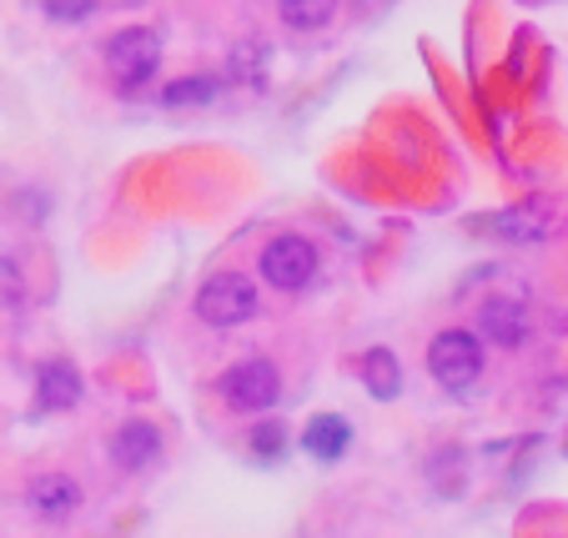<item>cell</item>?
Returning <instances> with one entry per match:
<instances>
[{
  "label": "cell",
  "mask_w": 568,
  "mask_h": 538,
  "mask_svg": "<svg viewBox=\"0 0 568 538\" xmlns=\"http://www.w3.org/2000/svg\"><path fill=\"white\" fill-rule=\"evenodd\" d=\"M216 393H222V403L232 413H267V408H277V398H282V373L267 357H247V363L226 367Z\"/></svg>",
  "instance_id": "1"
},
{
  "label": "cell",
  "mask_w": 568,
  "mask_h": 538,
  "mask_svg": "<svg viewBox=\"0 0 568 538\" xmlns=\"http://www.w3.org/2000/svg\"><path fill=\"white\" fill-rule=\"evenodd\" d=\"M106 65L121 91H141L161 65V35L151 26H126L106 41Z\"/></svg>",
  "instance_id": "2"
},
{
  "label": "cell",
  "mask_w": 568,
  "mask_h": 538,
  "mask_svg": "<svg viewBox=\"0 0 568 538\" xmlns=\"http://www.w3.org/2000/svg\"><path fill=\"white\" fill-rule=\"evenodd\" d=\"M196 317L206 327H236L257 317V287H252L242 272H216V277L202 282L196 292Z\"/></svg>",
  "instance_id": "3"
},
{
  "label": "cell",
  "mask_w": 568,
  "mask_h": 538,
  "mask_svg": "<svg viewBox=\"0 0 568 538\" xmlns=\"http://www.w3.org/2000/svg\"><path fill=\"white\" fill-rule=\"evenodd\" d=\"M428 373L438 377L448 393L473 388L483 373V343L473 333H463V327H448V333H438L428 343Z\"/></svg>",
  "instance_id": "4"
},
{
  "label": "cell",
  "mask_w": 568,
  "mask_h": 538,
  "mask_svg": "<svg viewBox=\"0 0 568 538\" xmlns=\"http://www.w3.org/2000/svg\"><path fill=\"white\" fill-rule=\"evenodd\" d=\"M262 277L277 292H302L312 277H317V247L307 237H272L262 247Z\"/></svg>",
  "instance_id": "5"
},
{
  "label": "cell",
  "mask_w": 568,
  "mask_h": 538,
  "mask_svg": "<svg viewBox=\"0 0 568 538\" xmlns=\"http://www.w3.org/2000/svg\"><path fill=\"white\" fill-rule=\"evenodd\" d=\"M161 458V428L146 418H126L116 433H111V464L126 468V474H141Z\"/></svg>",
  "instance_id": "6"
},
{
  "label": "cell",
  "mask_w": 568,
  "mask_h": 538,
  "mask_svg": "<svg viewBox=\"0 0 568 538\" xmlns=\"http://www.w3.org/2000/svg\"><path fill=\"white\" fill-rule=\"evenodd\" d=\"M26 504H31V514L45 518V524L71 518L75 508H81V484H75L71 474H41V478H31V488H26Z\"/></svg>",
  "instance_id": "7"
},
{
  "label": "cell",
  "mask_w": 568,
  "mask_h": 538,
  "mask_svg": "<svg viewBox=\"0 0 568 538\" xmlns=\"http://www.w3.org/2000/svg\"><path fill=\"white\" fill-rule=\"evenodd\" d=\"M75 403H81V373H75V363H65V357L41 363V373H36V408L71 413Z\"/></svg>",
  "instance_id": "8"
},
{
  "label": "cell",
  "mask_w": 568,
  "mask_h": 538,
  "mask_svg": "<svg viewBox=\"0 0 568 538\" xmlns=\"http://www.w3.org/2000/svg\"><path fill=\"white\" fill-rule=\"evenodd\" d=\"M478 327L488 333V343L498 347H524L528 343V313L518 297H488L478 313Z\"/></svg>",
  "instance_id": "9"
},
{
  "label": "cell",
  "mask_w": 568,
  "mask_h": 538,
  "mask_svg": "<svg viewBox=\"0 0 568 538\" xmlns=\"http://www.w3.org/2000/svg\"><path fill=\"white\" fill-rule=\"evenodd\" d=\"M347 443H353V428H347V418H337V413H317V418L307 423V433H302V448H307L317 464H337L347 453Z\"/></svg>",
  "instance_id": "10"
},
{
  "label": "cell",
  "mask_w": 568,
  "mask_h": 538,
  "mask_svg": "<svg viewBox=\"0 0 568 538\" xmlns=\"http://www.w3.org/2000/svg\"><path fill=\"white\" fill-rule=\"evenodd\" d=\"M363 383L373 398H397V388H403V377H397V357L387 353V347H373V353L363 357Z\"/></svg>",
  "instance_id": "11"
},
{
  "label": "cell",
  "mask_w": 568,
  "mask_h": 538,
  "mask_svg": "<svg viewBox=\"0 0 568 538\" xmlns=\"http://www.w3.org/2000/svg\"><path fill=\"white\" fill-rule=\"evenodd\" d=\"M494 232L498 237H514V242H534L548 232V212L544 206H514V212L494 216Z\"/></svg>",
  "instance_id": "12"
},
{
  "label": "cell",
  "mask_w": 568,
  "mask_h": 538,
  "mask_svg": "<svg viewBox=\"0 0 568 538\" xmlns=\"http://www.w3.org/2000/svg\"><path fill=\"white\" fill-rule=\"evenodd\" d=\"M277 11L292 31H322V26L333 21L337 0H277Z\"/></svg>",
  "instance_id": "13"
},
{
  "label": "cell",
  "mask_w": 568,
  "mask_h": 538,
  "mask_svg": "<svg viewBox=\"0 0 568 538\" xmlns=\"http://www.w3.org/2000/svg\"><path fill=\"white\" fill-rule=\"evenodd\" d=\"M206 101H216L212 75H182L172 87H161V106H206Z\"/></svg>",
  "instance_id": "14"
},
{
  "label": "cell",
  "mask_w": 568,
  "mask_h": 538,
  "mask_svg": "<svg viewBox=\"0 0 568 538\" xmlns=\"http://www.w3.org/2000/svg\"><path fill=\"white\" fill-rule=\"evenodd\" d=\"M247 448L257 453L262 464H277L282 453H287V428H282L277 418H262V423H252V433H247Z\"/></svg>",
  "instance_id": "15"
},
{
  "label": "cell",
  "mask_w": 568,
  "mask_h": 538,
  "mask_svg": "<svg viewBox=\"0 0 568 538\" xmlns=\"http://www.w3.org/2000/svg\"><path fill=\"white\" fill-rule=\"evenodd\" d=\"M16 307H26V277L16 262L0 257V313H16Z\"/></svg>",
  "instance_id": "16"
},
{
  "label": "cell",
  "mask_w": 568,
  "mask_h": 538,
  "mask_svg": "<svg viewBox=\"0 0 568 538\" xmlns=\"http://www.w3.org/2000/svg\"><path fill=\"white\" fill-rule=\"evenodd\" d=\"M91 11H97V0H45V16H51V21H61V26L87 21Z\"/></svg>",
  "instance_id": "17"
}]
</instances>
